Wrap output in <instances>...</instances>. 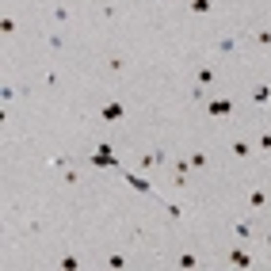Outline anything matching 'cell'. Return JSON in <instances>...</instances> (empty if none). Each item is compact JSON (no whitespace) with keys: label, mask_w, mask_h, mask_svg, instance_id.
I'll return each mask as SVG.
<instances>
[{"label":"cell","mask_w":271,"mask_h":271,"mask_svg":"<svg viewBox=\"0 0 271 271\" xmlns=\"http://www.w3.org/2000/svg\"><path fill=\"white\" fill-rule=\"evenodd\" d=\"M99 118H103L107 126H115V122H122V118H126V107H122L118 99H107V103L99 107Z\"/></svg>","instance_id":"cell-1"},{"label":"cell","mask_w":271,"mask_h":271,"mask_svg":"<svg viewBox=\"0 0 271 271\" xmlns=\"http://www.w3.org/2000/svg\"><path fill=\"white\" fill-rule=\"evenodd\" d=\"M122 180L130 183V187H134L137 195H153V183L145 180V176H134V172H122Z\"/></svg>","instance_id":"cell-2"},{"label":"cell","mask_w":271,"mask_h":271,"mask_svg":"<svg viewBox=\"0 0 271 271\" xmlns=\"http://www.w3.org/2000/svg\"><path fill=\"white\" fill-rule=\"evenodd\" d=\"M249 206H252V210H264V206H268V191H264V187L249 191Z\"/></svg>","instance_id":"cell-3"},{"label":"cell","mask_w":271,"mask_h":271,"mask_svg":"<svg viewBox=\"0 0 271 271\" xmlns=\"http://www.w3.org/2000/svg\"><path fill=\"white\" fill-rule=\"evenodd\" d=\"M252 99L256 103H271V84H256L252 88Z\"/></svg>","instance_id":"cell-4"},{"label":"cell","mask_w":271,"mask_h":271,"mask_svg":"<svg viewBox=\"0 0 271 271\" xmlns=\"http://www.w3.org/2000/svg\"><path fill=\"white\" fill-rule=\"evenodd\" d=\"M229 149H233V157H249V153H252V141H245V137H237V141H233Z\"/></svg>","instance_id":"cell-5"},{"label":"cell","mask_w":271,"mask_h":271,"mask_svg":"<svg viewBox=\"0 0 271 271\" xmlns=\"http://www.w3.org/2000/svg\"><path fill=\"white\" fill-rule=\"evenodd\" d=\"M229 264H237V268H249L252 256H249V252H241V249H233V252H229Z\"/></svg>","instance_id":"cell-6"},{"label":"cell","mask_w":271,"mask_h":271,"mask_svg":"<svg viewBox=\"0 0 271 271\" xmlns=\"http://www.w3.org/2000/svg\"><path fill=\"white\" fill-rule=\"evenodd\" d=\"M195 80H199V88H206V84H214V69H210V65H203L199 73H195Z\"/></svg>","instance_id":"cell-7"},{"label":"cell","mask_w":271,"mask_h":271,"mask_svg":"<svg viewBox=\"0 0 271 271\" xmlns=\"http://www.w3.org/2000/svg\"><path fill=\"white\" fill-rule=\"evenodd\" d=\"M229 111H233L229 99H210V115H229Z\"/></svg>","instance_id":"cell-8"},{"label":"cell","mask_w":271,"mask_h":271,"mask_svg":"<svg viewBox=\"0 0 271 271\" xmlns=\"http://www.w3.org/2000/svg\"><path fill=\"white\" fill-rule=\"evenodd\" d=\"M241 39H245V31H241V35H237V39H222V42L214 46V50H218V54H229V50H233V46L241 42Z\"/></svg>","instance_id":"cell-9"},{"label":"cell","mask_w":271,"mask_h":271,"mask_svg":"<svg viewBox=\"0 0 271 271\" xmlns=\"http://www.w3.org/2000/svg\"><path fill=\"white\" fill-rule=\"evenodd\" d=\"M210 4H214V0H191V12H195V16H206Z\"/></svg>","instance_id":"cell-10"},{"label":"cell","mask_w":271,"mask_h":271,"mask_svg":"<svg viewBox=\"0 0 271 271\" xmlns=\"http://www.w3.org/2000/svg\"><path fill=\"white\" fill-rule=\"evenodd\" d=\"M233 233H237V237L245 241V237H249V233H252V226H249V222H237V226H233Z\"/></svg>","instance_id":"cell-11"},{"label":"cell","mask_w":271,"mask_h":271,"mask_svg":"<svg viewBox=\"0 0 271 271\" xmlns=\"http://www.w3.org/2000/svg\"><path fill=\"white\" fill-rule=\"evenodd\" d=\"M0 31H4V35H12V31H16V19H8V16H4V19H0Z\"/></svg>","instance_id":"cell-12"},{"label":"cell","mask_w":271,"mask_h":271,"mask_svg":"<svg viewBox=\"0 0 271 271\" xmlns=\"http://www.w3.org/2000/svg\"><path fill=\"white\" fill-rule=\"evenodd\" d=\"M206 164V153H191V168H203Z\"/></svg>","instance_id":"cell-13"},{"label":"cell","mask_w":271,"mask_h":271,"mask_svg":"<svg viewBox=\"0 0 271 271\" xmlns=\"http://www.w3.org/2000/svg\"><path fill=\"white\" fill-rule=\"evenodd\" d=\"M256 42H260V46H271V31H256Z\"/></svg>","instance_id":"cell-14"},{"label":"cell","mask_w":271,"mask_h":271,"mask_svg":"<svg viewBox=\"0 0 271 271\" xmlns=\"http://www.w3.org/2000/svg\"><path fill=\"white\" fill-rule=\"evenodd\" d=\"M122 65H126L122 58H111V61H107V69H111V73H122Z\"/></svg>","instance_id":"cell-15"},{"label":"cell","mask_w":271,"mask_h":271,"mask_svg":"<svg viewBox=\"0 0 271 271\" xmlns=\"http://www.w3.org/2000/svg\"><path fill=\"white\" fill-rule=\"evenodd\" d=\"M260 149H268V153H271V134H268V130L260 134Z\"/></svg>","instance_id":"cell-16"},{"label":"cell","mask_w":271,"mask_h":271,"mask_svg":"<svg viewBox=\"0 0 271 271\" xmlns=\"http://www.w3.org/2000/svg\"><path fill=\"white\" fill-rule=\"evenodd\" d=\"M268 245H271V233H268Z\"/></svg>","instance_id":"cell-17"}]
</instances>
